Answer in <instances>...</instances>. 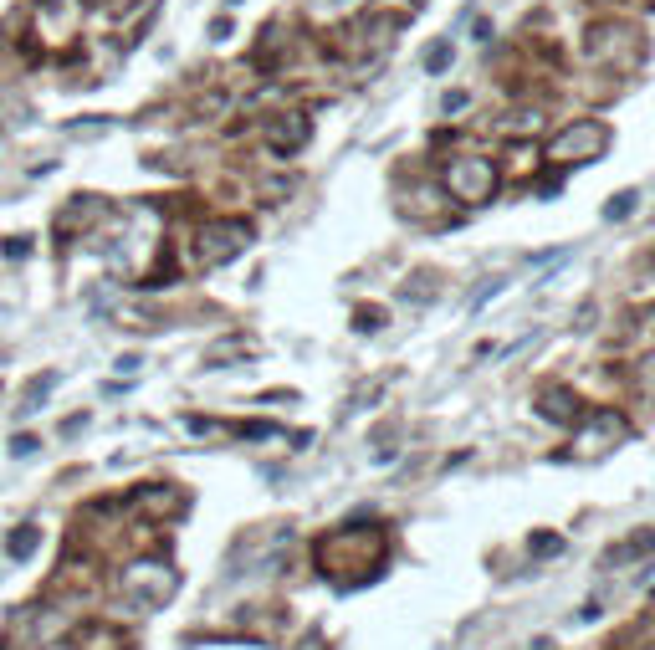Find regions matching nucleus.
Masks as SVG:
<instances>
[{
	"label": "nucleus",
	"instance_id": "f257e3e1",
	"mask_svg": "<svg viewBox=\"0 0 655 650\" xmlns=\"http://www.w3.org/2000/svg\"><path fill=\"white\" fill-rule=\"evenodd\" d=\"M384 553H389V538L379 523H354V528H333L318 538L313 558H318V569L323 579L333 584H364L384 569Z\"/></svg>",
	"mask_w": 655,
	"mask_h": 650
},
{
	"label": "nucleus",
	"instance_id": "f03ea898",
	"mask_svg": "<svg viewBox=\"0 0 655 650\" xmlns=\"http://www.w3.org/2000/svg\"><path fill=\"white\" fill-rule=\"evenodd\" d=\"M118 594L134 604V610H164V604L180 594V574H174V563H164V558H134L123 569V579H118Z\"/></svg>",
	"mask_w": 655,
	"mask_h": 650
},
{
	"label": "nucleus",
	"instance_id": "7ed1b4c3",
	"mask_svg": "<svg viewBox=\"0 0 655 650\" xmlns=\"http://www.w3.org/2000/svg\"><path fill=\"white\" fill-rule=\"evenodd\" d=\"M584 52H589V62H599V67L625 72V67L640 62L645 41H640V31L625 26V21H599V26H589V36H584Z\"/></svg>",
	"mask_w": 655,
	"mask_h": 650
},
{
	"label": "nucleus",
	"instance_id": "20e7f679",
	"mask_svg": "<svg viewBox=\"0 0 655 650\" xmlns=\"http://www.w3.org/2000/svg\"><path fill=\"white\" fill-rule=\"evenodd\" d=\"M604 149H609V128L594 123V118H584V123H569L563 134H553L543 154H548L553 164H584V159H594V154H604Z\"/></svg>",
	"mask_w": 655,
	"mask_h": 650
},
{
	"label": "nucleus",
	"instance_id": "39448f33",
	"mask_svg": "<svg viewBox=\"0 0 655 650\" xmlns=\"http://www.w3.org/2000/svg\"><path fill=\"white\" fill-rule=\"evenodd\" d=\"M251 241V226L246 221H210L195 231V251H200V267H226L246 251Z\"/></svg>",
	"mask_w": 655,
	"mask_h": 650
},
{
	"label": "nucleus",
	"instance_id": "423d86ee",
	"mask_svg": "<svg viewBox=\"0 0 655 650\" xmlns=\"http://www.w3.org/2000/svg\"><path fill=\"white\" fill-rule=\"evenodd\" d=\"M625 436H630V415L625 410H594V420H584V430L574 436V461H584V456H604V451H615V446H625Z\"/></svg>",
	"mask_w": 655,
	"mask_h": 650
},
{
	"label": "nucleus",
	"instance_id": "0eeeda50",
	"mask_svg": "<svg viewBox=\"0 0 655 650\" xmlns=\"http://www.w3.org/2000/svg\"><path fill=\"white\" fill-rule=\"evenodd\" d=\"M446 190L456 195V200H466V205H482V200H492V190H497V164L492 159H451L446 164Z\"/></svg>",
	"mask_w": 655,
	"mask_h": 650
},
{
	"label": "nucleus",
	"instance_id": "6e6552de",
	"mask_svg": "<svg viewBox=\"0 0 655 650\" xmlns=\"http://www.w3.org/2000/svg\"><path fill=\"white\" fill-rule=\"evenodd\" d=\"M82 26V0H41L36 6V36L41 41H72Z\"/></svg>",
	"mask_w": 655,
	"mask_h": 650
},
{
	"label": "nucleus",
	"instance_id": "1a4fd4ad",
	"mask_svg": "<svg viewBox=\"0 0 655 650\" xmlns=\"http://www.w3.org/2000/svg\"><path fill=\"white\" fill-rule=\"evenodd\" d=\"M302 144H308V118H302V113H277L272 123H267V149L272 154H297Z\"/></svg>",
	"mask_w": 655,
	"mask_h": 650
},
{
	"label": "nucleus",
	"instance_id": "9d476101",
	"mask_svg": "<svg viewBox=\"0 0 655 650\" xmlns=\"http://www.w3.org/2000/svg\"><path fill=\"white\" fill-rule=\"evenodd\" d=\"M538 415L553 420V425H574V420H584V405H579L574 389L553 384V389H543V395H538Z\"/></svg>",
	"mask_w": 655,
	"mask_h": 650
},
{
	"label": "nucleus",
	"instance_id": "9b49d317",
	"mask_svg": "<svg viewBox=\"0 0 655 650\" xmlns=\"http://www.w3.org/2000/svg\"><path fill=\"white\" fill-rule=\"evenodd\" d=\"M103 215V200H93V195H77L62 215H57V236H77L87 221H98Z\"/></svg>",
	"mask_w": 655,
	"mask_h": 650
},
{
	"label": "nucleus",
	"instance_id": "f8f14e48",
	"mask_svg": "<svg viewBox=\"0 0 655 650\" xmlns=\"http://www.w3.org/2000/svg\"><path fill=\"white\" fill-rule=\"evenodd\" d=\"M57 379H62L57 369H41V374H36V379H31L26 389H21V415H36L41 405H47V395L57 389Z\"/></svg>",
	"mask_w": 655,
	"mask_h": 650
},
{
	"label": "nucleus",
	"instance_id": "ddd939ff",
	"mask_svg": "<svg viewBox=\"0 0 655 650\" xmlns=\"http://www.w3.org/2000/svg\"><path fill=\"white\" fill-rule=\"evenodd\" d=\"M134 502H139V512H149V517H164V512H180V507H185V497L174 492V487H149V492H139Z\"/></svg>",
	"mask_w": 655,
	"mask_h": 650
},
{
	"label": "nucleus",
	"instance_id": "4468645a",
	"mask_svg": "<svg viewBox=\"0 0 655 650\" xmlns=\"http://www.w3.org/2000/svg\"><path fill=\"white\" fill-rule=\"evenodd\" d=\"M364 11V0H308V16L313 21H343V16H354Z\"/></svg>",
	"mask_w": 655,
	"mask_h": 650
},
{
	"label": "nucleus",
	"instance_id": "2eb2a0df",
	"mask_svg": "<svg viewBox=\"0 0 655 650\" xmlns=\"http://www.w3.org/2000/svg\"><path fill=\"white\" fill-rule=\"evenodd\" d=\"M77 645H82V650H123V635L108 630V625H87V630L77 635Z\"/></svg>",
	"mask_w": 655,
	"mask_h": 650
},
{
	"label": "nucleus",
	"instance_id": "dca6fc26",
	"mask_svg": "<svg viewBox=\"0 0 655 650\" xmlns=\"http://www.w3.org/2000/svg\"><path fill=\"white\" fill-rule=\"evenodd\" d=\"M36 543H41V528H36V523H21V528L6 538V553H11V558H31Z\"/></svg>",
	"mask_w": 655,
	"mask_h": 650
},
{
	"label": "nucleus",
	"instance_id": "f3484780",
	"mask_svg": "<svg viewBox=\"0 0 655 650\" xmlns=\"http://www.w3.org/2000/svg\"><path fill=\"white\" fill-rule=\"evenodd\" d=\"M533 164H538V144L517 139V144L507 149V169H512V175H533Z\"/></svg>",
	"mask_w": 655,
	"mask_h": 650
},
{
	"label": "nucleus",
	"instance_id": "a211bd4d",
	"mask_svg": "<svg viewBox=\"0 0 655 650\" xmlns=\"http://www.w3.org/2000/svg\"><path fill=\"white\" fill-rule=\"evenodd\" d=\"M650 548H655V528H645L640 538H625V543H620L615 553H609L604 563H620V558H640V553H650Z\"/></svg>",
	"mask_w": 655,
	"mask_h": 650
},
{
	"label": "nucleus",
	"instance_id": "6ab92c4d",
	"mask_svg": "<svg viewBox=\"0 0 655 650\" xmlns=\"http://www.w3.org/2000/svg\"><path fill=\"white\" fill-rule=\"evenodd\" d=\"M451 57H456L451 41H435V47L425 52V72H446V67H451Z\"/></svg>",
	"mask_w": 655,
	"mask_h": 650
},
{
	"label": "nucleus",
	"instance_id": "aec40b11",
	"mask_svg": "<svg viewBox=\"0 0 655 650\" xmlns=\"http://www.w3.org/2000/svg\"><path fill=\"white\" fill-rule=\"evenodd\" d=\"M635 200H640L635 190H620L615 200H609V205H604V221H625V215L635 210Z\"/></svg>",
	"mask_w": 655,
	"mask_h": 650
},
{
	"label": "nucleus",
	"instance_id": "412c9836",
	"mask_svg": "<svg viewBox=\"0 0 655 650\" xmlns=\"http://www.w3.org/2000/svg\"><path fill=\"white\" fill-rule=\"evenodd\" d=\"M502 287H507V282H502V277H492V282H487L482 292H476V297H471V313H482V308H487V302H492V297H497Z\"/></svg>",
	"mask_w": 655,
	"mask_h": 650
},
{
	"label": "nucleus",
	"instance_id": "4be33fe9",
	"mask_svg": "<svg viewBox=\"0 0 655 650\" xmlns=\"http://www.w3.org/2000/svg\"><path fill=\"white\" fill-rule=\"evenodd\" d=\"M36 451H41L36 436H11V456H16V461H21V456H36Z\"/></svg>",
	"mask_w": 655,
	"mask_h": 650
},
{
	"label": "nucleus",
	"instance_id": "5701e85b",
	"mask_svg": "<svg viewBox=\"0 0 655 650\" xmlns=\"http://www.w3.org/2000/svg\"><path fill=\"white\" fill-rule=\"evenodd\" d=\"M558 548H563L558 533H538V538H533V553H558Z\"/></svg>",
	"mask_w": 655,
	"mask_h": 650
},
{
	"label": "nucleus",
	"instance_id": "b1692460",
	"mask_svg": "<svg viewBox=\"0 0 655 650\" xmlns=\"http://www.w3.org/2000/svg\"><path fill=\"white\" fill-rule=\"evenodd\" d=\"M6 256H31V236H6Z\"/></svg>",
	"mask_w": 655,
	"mask_h": 650
},
{
	"label": "nucleus",
	"instance_id": "393cba45",
	"mask_svg": "<svg viewBox=\"0 0 655 650\" xmlns=\"http://www.w3.org/2000/svg\"><path fill=\"white\" fill-rule=\"evenodd\" d=\"M645 318H650V323H655V308H650V313H645Z\"/></svg>",
	"mask_w": 655,
	"mask_h": 650
},
{
	"label": "nucleus",
	"instance_id": "a878e982",
	"mask_svg": "<svg viewBox=\"0 0 655 650\" xmlns=\"http://www.w3.org/2000/svg\"><path fill=\"white\" fill-rule=\"evenodd\" d=\"M226 6H241V0H226Z\"/></svg>",
	"mask_w": 655,
	"mask_h": 650
}]
</instances>
